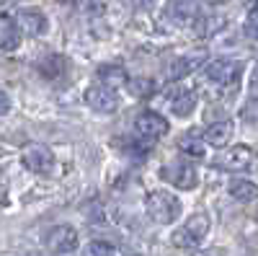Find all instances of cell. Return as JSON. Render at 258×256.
Returning <instances> with one entry per match:
<instances>
[{
	"mask_svg": "<svg viewBox=\"0 0 258 256\" xmlns=\"http://www.w3.org/2000/svg\"><path fill=\"white\" fill-rule=\"evenodd\" d=\"M160 176H163V181L173 184L176 189H186V191L197 189V184H199L197 168H191L188 163H168V166H163Z\"/></svg>",
	"mask_w": 258,
	"mask_h": 256,
	"instance_id": "obj_5",
	"label": "cell"
},
{
	"mask_svg": "<svg viewBox=\"0 0 258 256\" xmlns=\"http://www.w3.org/2000/svg\"><path fill=\"white\" fill-rule=\"evenodd\" d=\"M253 91H258V68H255V73H253Z\"/></svg>",
	"mask_w": 258,
	"mask_h": 256,
	"instance_id": "obj_26",
	"label": "cell"
},
{
	"mask_svg": "<svg viewBox=\"0 0 258 256\" xmlns=\"http://www.w3.org/2000/svg\"><path fill=\"white\" fill-rule=\"evenodd\" d=\"M21 41V26L13 21H0V49H16Z\"/></svg>",
	"mask_w": 258,
	"mask_h": 256,
	"instance_id": "obj_17",
	"label": "cell"
},
{
	"mask_svg": "<svg viewBox=\"0 0 258 256\" xmlns=\"http://www.w3.org/2000/svg\"><path fill=\"white\" fill-rule=\"evenodd\" d=\"M245 29H248V34H250V36H258V8L250 13V18H248V26H245Z\"/></svg>",
	"mask_w": 258,
	"mask_h": 256,
	"instance_id": "obj_23",
	"label": "cell"
},
{
	"mask_svg": "<svg viewBox=\"0 0 258 256\" xmlns=\"http://www.w3.org/2000/svg\"><path fill=\"white\" fill-rule=\"evenodd\" d=\"M194 256H227L222 248H207V251H194Z\"/></svg>",
	"mask_w": 258,
	"mask_h": 256,
	"instance_id": "obj_24",
	"label": "cell"
},
{
	"mask_svg": "<svg viewBox=\"0 0 258 256\" xmlns=\"http://www.w3.org/2000/svg\"><path fill=\"white\" fill-rule=\"evenodd\" d=\"M39 73L44 78H49V80H57V78H62L64 73H68V62H64V57H59V55H49L44 60H39Z\"/></svg>",
	"mask_w": 258,
	"mask_h": 256,
	"instance_id": "obj_14",
	"label": "cell"
},
{
	"mask_svg": "<svg viewBox=\"0 0 258 256\" xmlns=\"http://www.w3.org/2000/svg\"><path fill=\"white\" fill-rule=\"evenodd\" d=\"M209 233V218L204 215V212H197L194 218L186 220L183 228H178L173 233V246L178 248H194V246H199V241Z\"/></svg>",
	"mask_w": 258,
	"mask_h": 256,
	"instance_id": "obj_3",
	"label": "cell"
},
{
	"mask_svg": "<svg viewBox=\"0 0 258 256\" xmlns=\"http://www.w3.org/2000/svg\"><path fill=\"white\" fill-rule=\"evenodd\" d=\"M168 101H170V112L176 117H188L197 106V93L188 91V88H181V85H173L168 91Z\"/></svg>",
	"mask_w": 258,
	"mask_h": 256,
	"instance_id": "obj_11",
	"label": "cell"
},
{
	"mask_svg": "<svg viewBox=\"0 0 258 256\" xmlns=\"http://www.w3.org/2000/svg\"><path fill=\"white\" fill-rule=\"evenodd\" d=\"M207 3H214V6H220V3H227V0H207Z\"/></svg>",
	"mask_w": 258,
	"mask_h": 256,
	"instance_id": "obj_28",
	"label": "cell"
},
{
	"mask_svg": "<svg viewBox=\"0 0 258 256\" xmlns=\"http://www.w3.org/2000/svg\"><path fill=\"white\" fill-rule=\"evenodd\" d=\"M204 57H207L204 49H197V52H188V55H183V57H176L173 62H170V68H168V78H170V80L186 78L188 73H194V68H197Z\"/></svg>",
	"mask_w": 258,
	"mask_h": 256,
	"instance_id": "obj_12",
	"label": "cell"
},
{
	"mask_svg": "<svg viewBox=\"0 0 258 256\" xmlns=\"http://www.w3.org/2000/svg\"><path fill=\"white\" fill-rule=\"evenodd\" d=\"M8 112H11V98L6 93H0V117L8 114Z\"/></svg>",
	"mask_w": 258,
	"mask_h": 256,
	"instance_id": "obj_25",
	"label": "cell"
},
{
	"mask_svg": "<svg viewBox=\"0 0 258 256\" xmlns=\"http://www.w3.org/2000/svg\"><path fill=\"white\" fill-rule=\"evenodd\" d=\"M230 137H232V122H227V119L209 124L207 132H204V140H207V145H212V147H225V145L230 142Z\"/></svg>",
	"mask_w": 258,
	"mask_h": 256,
	"instance_id": "obj_13",
	"label": "cell"
},
{
	"mask_svg": "<svg viewBox=\"0 0 258 256\" xmlns=\"http://www.w3.org/2000/svg\"><path fill=\"white\" fill-rule=\"evenodd\" d=\"M240 75H243V65L235 60H214L207 65V78L220 91H238Z\"/></svg>",
	"mask_w": 258,
	"mask_h": 256,
	"instance_id": "obj_2",
	"label": "cell"
},
{
	"mask_svg": "<svg viewBox=\"0 0 258 256\" xmlns=\"http://www.w3.org/2000/svg\"><path fill=\"white\" fill-rule=\"evenodd\" d=\"M168 13L176 16L178 21H188V18H194V13H197V6H194L191 0H170Z\"/></svg>",
	"mask_w": 258,
	"mask_h": 256,
	"instance_id": "obj_20",
	"label": "cell"
},
{
	"mask_svg": "<svg viewBox=\"0 0 258 256\" xmlns=\"http://www.w3.org/2000/svg\"><path fill=\"white\" fill-rule=\"evenodd\" d=\"M227 189H230V194L238 199V202H253V199H258V184H253L248 179H232Z\"/></svg>",
	"mask_w": 258,
	"mask_h": 256,
	"instance_id": "obj_15",
	"label": "cell"
},
{
	"mask_svg": "<svg viewBox=\"0 0 258 256\" xmlns=\"http://www.w3.org/2000/svg\"><path fill=\"white\" fill-rule=\"evenodd\" d=\"M16 21H18L21 31H26L29 36H41V34H44V31L49 29L47 16L41 13V11H36V8H26V11H21V13L16 16Z\"/></svg>",
	"mask_w": 258,
	"mask_h": 256,
	"instance_id": "obj_10",
	"label": "cell"
},
{
	"mask_svg": "<svg viewBox=\"0 0 258 256\" xmlns=\"http://www.w3.org/2000/svg\"><path fill=\"white\" fill-rule=\"evenodd\" d=\"M44 246L52 253H70V251L78 248V230L70 228V225H57L47 233Z\"/></svg>",
	"mask_w": 258,
	"mask_h": 256,
	"instance_id": "obj_7",
	"label": "cell"
},
{
	"mask_svg": "<svg viewBox=\"0 0 258 256\" xmlns=\"http://www.w3.org/2000/svg\"><path fill=\"white\" fill-rule=\"evenodd\" d=\"M135 127H137V132H140L147 142H153V140H158V137H163V135L168 132V119L160 117L158 112H142V114L137 117Z\"/></svg>",
	"mask_w": 258,
	"mask_h": 256,
	"instance_id": "obj_9",
	"label": "cell"
},
{
	"mask_svg": "<svg viewBox=\"0 0 258 256\" xmlns=\"http://www.w3.org/2000/svg\"><path fill=\"white\" fill-rule=\"evenodd\" d=\"M250 3H258V0H250Z\"/></svg>",
	"mask_w": 258,
	"mask_h": 256,
	"instance_id": "obj_30",
	"label": "cell"
},
{
	"mask_svg": "<svg viewBox=\"0 0 258 256\" xmlns=\"http://www.w3.org/2000/svg\"><path fill=\"white\" fill-rule=\"evenodd\" d=\"M132 3H137V6H150L153 0H132Z\"/></svg>",
	"mask_w": 258,
	"mask_h": 256,
	"instance_id": "obj_27",
	"label": "cell"
},
{
	"mask_svg": "<svg viewBox=\"0 0 258 256\" xmlns=\"http://www.w3.org/2000/svg\"><path fill=\"white\" fill-rule=\"evenodd\" d=\"M85 256H114V248L106 241H93V243H88V248H85Z\"/></svg>",
	"mask_w": 258,
	"mask_h": 256,
	"instance_id": "obj_22",
	"label": "cell"
},
{
	"mask_svg": "<svg viewBox=\"0 0 258 256\" xmlns=\"http://www.w3.org/2000/svg\"><path fill=\"white\" fill-rule=\"evenodd\" d=\"M98 78L103 80V85H111V88H119V85H126V70L121 65H101L98 68Z\"/></svg>",
	"mask_w": 258,
	"mask_h": 256,
	"instance_id": "obj_16",
	"label": "cell"
},
{
	"mask_svg": "<svg viewBox=\"0 0 258 256\" xmlns=\"http://www.w3.org/2000/svg\"><path fill=\"white\" fill-rule=\"evenodd\" d=\"M57 3H68L70 6V3H78V0H57Z\"/></svg>",
	"mask_w": 258,
	"mask_h": 256,
	"instance_id": "obj_29",
	"label": "cell"
},
{
	"mask_svg": "<svg viewBox=\"0 0 258 256\" xmlns=\"http://www.w3.org/2000/svg\"><path fill=\"white\" fill-rule=\"evenodd\" d=\"M24 166L31 171V174L47 176L54 171V153L44 145H29L24 150Z\"/></svg>",
	"mask_w": 258,
	"mask_h": 256,
	"instance_id": "obj_6",
	"label": "cell"
},
{
	"mask_svg": "<svg viewBox=\"0 0 258 256\" xmlns=\"http://www.w3.org/2000/svg\"><path fill=\"white\" fill-rule=\"evenodd\" d=\"M145 210L153 223L158 225H170L181 215V199L173 197L170 191H150L145 197Z\"/></svg>",
	"mask_w": 258,
	"mask_h": 256,
	"instance_id": "obj_1",
	"label": "cell"
},
{
	"mask_svg": "<svg viewBox=\"0 0 258 256\" xmlns=\"http://www.w3.org/2000/svg\"><path fill=\"white\" fill-rule=\"evenodd\" d=\"M204 137H199V135H194V132H186L181 140H178V147L186 153V156H191V158H202L204 156Z\"/></svg>",
	"mask_w": 258,
	"mask_h": 256,
	"instance_id": "obj_18",
	"label": "cell"
},
{
	"mask_svg": "<svg viewBox=\"0 0 258 256\" xmlns=\"http://www.w3.org/2000/svg\"><path fill=\"white\" fill-rule=\"evenodd\" d=\"M126 85H129V93H132L135 98H150L155 93V83L150 78H132Z\"/></svg>",
	"mask_w": 258,
	"mask_h": 256,
	"instance_id": "obj_19",
	"label": "cell"
},
{
	"mask_svg": "<svg viewBox=\"0 0 258 256\" xmlns=\"http://www.w3.org/2000/svg\"><path fill=\"white\" fill-rule=\"evenodd\" d=\"M253 163H255V153H253V147H248V145H235V147H230V150H225L217 158V166L222 171H230V174L250 171Z\"/></svg>",
	"mask_w": 258,
	"mask_h": 256,
	"instance_id": "obj_4",
	"label": "cell"
},
{
	"mask_svg": "<svg viewBox=\"0 0 258 256\" xmlns=\"http://www.w3.org/2000/svg\"><path fill=\"white\" fill-rule=\"evenodd\" d=\"M222 21H225V18H220V16H217V18H212V16H209V18H199V24L194 26V29H197L199 36H209V34H214L217 29H222Z\"/></svg>",
	"mask_w": 258,
	"mask_h": 256,
	"instance_id": "obj_21",
	"label": "cell"
},
{
	"mask_svg": "<svg viewBox=\"0 0 258 256\" xmlns=\"http://www.w3.org/2000/svg\"><path fill=\"white\" fill-rule=\"evenodd\" d=\"M85 104H88L93 112H98V114H114L119 109V96L114 93V88L96 85V88L85 91Z\"/></svg>",
	"mask_w": 258,
	"mask_h": 256,
	"instance_id": "obj_8",
	"label": "cell"
}]
</instances>
